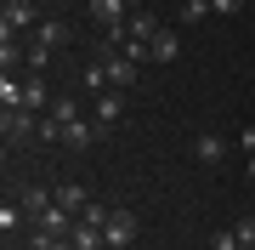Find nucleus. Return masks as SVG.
I'll return each instance as SVG.
<instances>
[{
  "instance_id": "obj_22",
  "label": "nucleus",
  "mask_w": 255,
  "mask_h": 250,
  "mask_svg": "<svg viewBox=\"0 0 255 250\" xmlns=\"http://www.w3.org/2000/svg\"><path fill=\"white\" fill-rule=\"evenodd\" d=\"M244 176H250V182H255V154H250V159H244Z\"/></svg>"
},
{
  "instance_id": "obj_21",
  "label": "nucleus",
  "mask_w": 255,
  "mask_h": 250,
  "mask_svg": "<svg viewBox=\"0 0 255 250\" xmlns=\"http://www.w3.org/2000/svg\"><path fill=\"white\" fill-rule=\"evenodd\" d=\"M51 250H74V239H68V233H63V239H57V245H51Z\"/></svg>"
},
{
  "instance_id": "obj_2",
  "label": "nucleus",
  "mask_w": 255,
  "mask_h": 250,
  "mask_svg": "<svg viewBox=\"0 0 255 250\" xmlns=\"http://www.w3.org/2000/svg\"><path fill=\"white\" fill-rule=\"evenodd\" d=\"M0 131H6L11 148H17V142L40 137V114H34V108H6V114H0Z\"/></svg>"
},
{
  "instance_id": "obj_7",
  "label": "nucleus",
  "mask_w": 255,
  "mask_h": 250,
  "mask_svg": "<svg viewBox=\"0 0 255 250\" xmlns=\"http://www.w3.org/2000/svg\"><path fill=\"white\" fill-rule=\"evenodd\" d=\"M130 11H136V0H91V17H97L102 28H125Z\"/></svg>"
},
{
  "instance_id": "obj_15",
  "label": "nucleus",
  "mask_w": 255,
  "mask_h": 250,
  "mask_svg": "<svg viewBox=\"0 0 255 250\" xmlns=\"http://www.w3.org/2000/svg\"><path fill=\"white\" fill-rule=\"evenodd\" d=\"M23 222H34V216H28V211H23V205H11V199H6V205H0V233H6V239H11V233H17Z\"/></svg>"
},
{
  "instance_id": "obj_17",
  "label": "nucleus",
  "mask_w": 255,
  "mask_h": 250,
  "mask_svg": "<svg viewBox=\"0 0 255 250\" xmlns=\"http://www.w3.org/2000/svg\"><path fill=\"white\" fill-rule=\"evenodd\" d=\"M238 250H255V216H238Z\"/></svg>"
},
{
  "instance_id": "obj_3",
  "label": "nucleus",
  "mask_w": 255,
  "mask_h": 250,
  "mask_svg": "<svg viewBox=\"0 0 255 250\" xmlns=\"http://www.w3.org/2000/svg\"><path fill=\"white\" fill-rule=\"evenodd\" d=\"M102 239H108V250H125L130 239H136V216H130V211H108V222H102Z\"/></svg>"
},
{
  "instance_id": "obj_13",
  "label": "nucleus",
  "mask_w": 255,
  "mask_h": 250,
  "mask_svg": "<svg viewBox=\"0 0 255 250\" xmlns=\"http://www.w3.org/2000/svg\"><path fill=\"white\" fill-rule=\"evenodd\" d=\"M34 46L63 51V46H68V28H63V23H40V28H34Z\"/></svg>"
},
{
  "instance_id": "obj_11",
  "label": "nucleus",
  "mask_w": 255,
  "mask_h": 250,
  "mask_svg": "<svg viewBox=\"0 0 255 250\" xmlns=\"http://www.w3.org/2000/svg\"><path fill=\"white\" fill-rule=\"evenodd\" d=\"M23 102H28V80L0 74V108H23Z\"/></svg>"
},
{
  "instance_id": "obj_14",
  "label": "nucleus",
  "mask_w": 255,
  "mask_h": 250,
  "mask_svg": "<svg viewBox=\"0 0 255 250\" xmlns=\"http://www.w3.org/2000/svg\"><path fill=\"white\" fill-rule=\"evenodd\" d=\"M17 205H23L28 216H46L51 205H57V194H46V188H23V199H17Z\"/></svg>"
},
{
  "instance_id": "obj_10",
  "label": "nucleus",
  "mask_w": 255,
  "mask_h": 250,
  "mask_svg": "<svg viewBox=\"0 0 255 250\" xmlns=\"http://www.w3.org/2000/svg\"><path fill=\"white\" fill-rule=\"evenodd\" d=\"M23 80H28V102H23V108H34V114H46L51 102H57V97H51V85H46V74H23Z\"/></svg>"
},
{
  "instance_id": "obj_19",
  "label": "nucleus",
  "mask_w": 255,
  "mask_h": 250,
  "mask_svg": "<svg viewBox=\"0 0 255 250\" xmlns=\"http://www.w3.org/2000/svg\"><path fill=\"white\" fill-rule=\"evenodd\" d=\"M210 11H221V17H233V11H244V0H210Z\"/></svg>"
},
{
  "instance_id": "obj_5",
  "label": "nucleus",
  "mask_w": 255,
  "mask_h": 250,
  "mask_svg": "<svg viewBox=\"0 0 255 250\" xmlns=\"http://www.w3.org/2000/svg\"><path fill=\"white\" fill-rule=\"evenodd\" d=\"M193 159L216 171L221 159H227V137H221V131H199V137H193Z\"/></svg>"
},
{
  "instance_id": "obj_6",
  "label": "nucleus",
  "mask_w": 255,
  "mask_h": 250,
  "mask_svg": "<svg viewBox=\"0 0 255 250\" xmlns=\"http://www.w3.org/2000/svg\"><path fill=\"white\" fill-rule=\"evenodd\" d=\"M97 137H102V125H97V120H74V125H57V142H63V148H74V154H80V148H91Z\"/></svg>"
},
{
  "instance_id": "obj_18",
  "label": "nucleus",
  "mask_w": 255,
  "mask_h": 250,
  "mask_svg": "<svg viewBox=\"0 0 255 250\" xmlns=\"http://www.w3.org/2000/svg\"><path fill=\"white\" fill-rule=\"evenodd\" d=\"M210 250H238V233H233V228H221V233H210Z\"/></svg>"
},
{
  "instance_id": "obj_20",
  "label": "nucleus",
  "mask_w": 255,
  "mask_h": 250,
  "mask_svg": "<svg viewBox=\"0 0 255 250\" xmlns=\"http://www.w3.org/2000/svg\"><path fill=\"white\" fill-rule=\"evenodd\" d=\"M238 148H244V154H255V125H244V131H238Z\"/></svg>"
},
{
  "instance_id": "obj_12",
  "label": "nucleus",
  "mask_w": 255,
  "mask_h": 250,
  "mask_svg": "<svg viewBox=\"0 0 255 250\" xmlns=\"http://www.w3.org/2000/svg\"><path fill=\"white\" fill-rule=\"evenodd\" d=\"M57 205H63V211H68V216H80V211H85V205H91V194H85V188H80V182H63V188H57Z\"/></svg>"
},
{
  "instance_id": "obj_1",
  "label": "nucleus",
  "mask_w": 255,
  "mask_h": 250,
  "mask_svg": "<svg viewBox=\"0 0 255 250\" xmlns=\"http://www.w3.org/2000/svg\"><path fill=\"white\" fill-rule=\"evenodd\" d=\"M97 68H102V80H108V91H130V85H136V68H142V63H130L125 51L102 46V51H97Z\"/></svg>"
},
{
  "instance_id": "obj_9",
  "label": "nucleus",
  "mask_w": 255,
  "mask_h": 250,
  "mask_svg": "<svg viewBox=\"0 0 255 250\" xmlns=\"http://www.w3.org/2000/svg\"><path fill=\"white\" fill-rule=\"evenodd\" d=\"M147 51H153V63H176V57H182V40H176V28H159V34L147 40Z\"/></svg>"
},
{
  "instance_id": "obj_4",
  "label": "nucleus",
  "mask_w": 255,
  "mask_h": 250,
  "mask_svg": "<svg viewBox=\"0 0 255 250\" xmlns=\"http://www.w3.org/2000/svg\"><path fill=\"white\" fill-rule=\"evenodd\" d=\"M23 28H40L34 23V0H6V11H0V34H23Z\"/></svg>"
},
{
  "instance_id": "obj_8",
  "label": "nucleus",
  "mask_w": 255,
  "mask_h": 250,
  "mask_svg": "<svg viewBox=\"0 0 255 250\" xmlns=\"http://www.w3.org/2000/svg\"><path fill=\"white\" fill-rule=\"evenodd\" d=\"M119 114H125V91H97V102H91V120L108 131V125H119Z\"/></svg>"
},
{
  "instance_id": "obj_16",
  "label": "nucleus",
  "mask_w": 255,
  "mask_h": 250,
  "mask_svg": "<svg viewBox=\"0 0 255 250\" xmlns=\"http://www.w3.org/2000/svg\"><path fill=\"white\" fill-rule=\"evenodd\" d=\"M210 17V0H182V23H204Z\"/></svg>"
}]
</instances>
